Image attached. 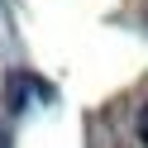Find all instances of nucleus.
Returning a JSON list of instances; mask_svg holds the SVG:
<instances>
[{
	"label": "nucleus",
	"instance_id": "f257e3e1",
	"mask_svg": "<svg viewBox=\"0 0 148 148\" xmlns=\"http://www.w3.org/2000/svg\"><path fill=\"white\" fill-rule=\"evenodd\" d=\"M138 143H143V148H148V105H143V110H138Z\"/></svg>",
	"mask_w": 148,
	"mask_h": 148
},
{
	"label": "nucleus",
	"instance_id": "f03ea898",
	"mask_svg": "<svg viewBox=\"0 0 148 148\" xmlns=\"http://www.w3.org/2000/svg\"><path fill=\"white\" fill-rule=\"evenodd\" d=\"M143 24H148V5H143Z\"/></svg>",
	"mask_w": 148,
	"mask_h": 148
}]
</instances>
